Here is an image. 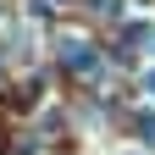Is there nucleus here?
Wrapping results in <instances>:
<instances>
[{"instance_id": "obj_2", "label": "nucleus", "mask_w": 155, "mask_h": 155, "mask_svg": "<svg viewBox=\"0 0 155 155\" xmlns=\"http://www.w3.org/2000/svg\"><path fill=\"white\" fill-rule=\"evenodd\" d=\"M127 45H155V28L144 22V17H133V22L122 28V50H127Z\"/></svg>"}, {"instance_id": "obj_3", "label": "nucleus", "mask_w": 155, "mask_h": 155, "mask_svg": "<svg viewBox=\"0 0 155 155\" xmlns=\"http://www.w3.org/2000/svg\"><path fill=\"white\" fill-rule=\"evenodd\" d=\"M127 122H133V133H139L144 144H155V111H144V105H139V111L127 116Z\"/></svg>"}, {"instance_id": "obj_1", "label": "nucleus", "mask_w": 155, "mask_h": 155, "mask_svg": "<svg viewBox=\"0 0 155 155\" xmlns=\"http://www.w3.org/2000/svg\"><path fill=\"white\" fill-rule=\"evenodd\" d=\"M61 61H67L72 78H100V55H94V45H89V39H78V33L61 39Z\"/></svg>"}, {"instance_id": "obj_4", "label": "nucleus", "mask_w": 155, "mask_h": 155, "mask_svg": "<svg viewBox=\"0 0 155 155\" xmlns=\"http://www.w3.org/2000/svg\"><path fill=\"white\" fill-rule=\"evenodd\" d=\"M144 94H150V100H155V67L144 72Z\"/></svg>"}]
</instances>
